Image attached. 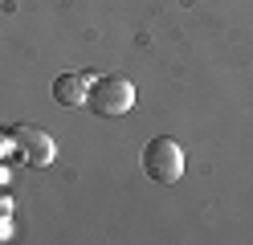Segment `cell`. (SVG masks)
<instances>
[{"label": "cell", "instance_id": "3957f363", "mask_svg": "<svg viewBox=\"0 0 253 245\" xmlns=\"http://www.w3.org/2000/svg\"><path fill=\"white\" fill-rule=\"evenodd\" d=\"M12 139H17V151L25 155L29 168H49L53 155H57L53 135L41 131V127H12Z\"/></svg>", "mask_w": 253, "mask_h": 245}, {"label": "cell", "instance_id": "6da1fadb", "mask_svg": "<svg viewBox=\"0 0 253 245\" xmlns=\"http://www.w3.org/2000/svg\"><path fill=\"white\" fill-rule=\"evenodd\" d=\"M86 106L94 114H102V119H119V114H126L135 106V86L131 78L123 74H102L90 82V94H86Z\"/></svg>", "mask_w": 253, "mask_h": 245}, {"label": "cell", "instance_id": "277c9868", "mask_svg": "<svg viewBox=\"0 0 253 245\" xmlns=\"http://www.w3.org/2000/svg\"><path fill=\"white\" fill-rule=\"evenodd\" d=\"M86 94H90V74H61L53 82V98L61 106H86Z\"/></svg>", "mask_w": 253, "mask_h": 245}, {"label": "cell", "instance_id": "7a4b0ae2", "mask_svg": "<svg viewBox=\"0 0 253 245\" xmlns=\"http://www.w3.org/2000/svg\"><path fill=\"white\" fill-rule=\"evenodd\" d=\"M143 172L155 180V184H176L184 176V151L171 135H155L143 147Z\"/></svg>", "mask_w": 253, "mask_h": 245}, {"label": "cell", "instance_id": "5b68a950", "mask_svg": "<svg viewBox=\"0 0 253 245\" xmlns=\"http://www.w3.org/2000/svg\"><path fill=\"white\" fill-rule=\"evenodd\" d=\"M0 151H4V143H0Z\"/></svg>", "mask_w": 253, "mask_h": 245}]
</instances>
